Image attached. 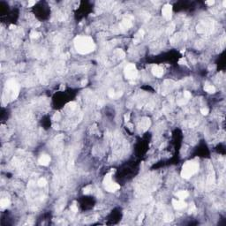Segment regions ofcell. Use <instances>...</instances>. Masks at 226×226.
Segmentation results:
<instances>
[{
  "instance_id": "cell-9",
  "label": "cell",
  "mask_w": 226,
  "mask_h": 226,
  "mask_svg": "<svg viewBox=\"0 0 226 226\" xmlns=\"http://www.w3.org/2000/svg\"><path fill=\"white\" fill-rule=\"evenodd\" d=\"M189 194H188L187 191H178L177 193V197L178 198L179 200H184L186 198L188 197Z\"/></svg>"
},
{
  "instance_id": "cell-10",
  "label": "cell",
  "mask_w": 226,
  "mask_h": 226,
  "mask_svg": "<svg viewBox=\"0 0 226 226\" xmlns=\"http://www.w3.org/2000/svg\"><path fill=\"white\" fill-rule=\"evenodd\" d=\"M204 90L209 94H214L215 92V87L212 85H207L206 87H204Z\"/></svg>"
},
{
  "instance_id": "cell-17",
  "label": "cell",
  "mask_w": 226,
  "mask_h": 226,
  "mask_svg": "<svg viewBox=\"0 0 226 226\" xmlns=\"http://www.w3.org/2000/svg\"><path fill=\"white\" fill-rule=\"evenodd\" d=\"M71 210H72V211L75 213V212L78 211V208H77L75 205H72V206H71Z\"/></svg>"
},
{
  "instance_id": "cell-11",
  "label": "cell",
  "mask_w": 226,
  "mask_h": 226,
  "mask_svg": "<svg viewBox=\"0 0 226 226\" xmlns=\"http://www.w3.org/2000/svg\"><path fill=\"white\" fill-rule=\"evenodd\" d=\"M0 205H1V208H7V207L10 205L9 200H7V199H2V200H1V201H0Z\"/></svg>"
},
{
  "instance_id": "cell-6",
  "label": "cell",
  "mask_w": 226,
  "mask_h": 226,
  "mask_svg": "<svg viewBox=\"0 0 226 226\" xmlns=\"http://www.w3.org/2000/svg\"><path fill=\"white\" fill-rule=\"evenodd\" d=\"M172 205H173V207L176 208V209H182V208H186V204L184 202V201L183 200H172Z\"/></svg>"
},
{
  "instance_id": "cell-15",
  "label": "cell",
  "mask_w": 226,
  "mask_h": 226,
  "mask_svg": "<svg viewBox=\"0 0 226 226\" xmlns=\"http://www.w3.org/2000/svg\"><path fill=\"white\" fill-rule=\"evenodd\" d=\"M90 188H91L90 186H88L87 187H86L85 189H84V194H89V192H90Z\"/></svg>"
},
{
  "instance_id": "cell-18",
  "label": "cell",
  "mask_w": 226,
  "mask_h": 226,
  "mask_svg": "<svg viewBox=\"0 0 226 226\" xmlns=\"http://www.w3.org/2000/svg\"><path fill=\"white\" fill-rule=\"evenodd\" d=\"M206 4L208 5V6H213V5L215 4V1H207Z\"/></svg>"
},
{
  "instance_id": "cell-19",
  "label": "cell",
  "mask_w": 226,
  "mask_h": 226,
  "mask_svg": "<svg viewBox=\"0 0 226 226\" xmlns=\"http://www.w3.org/2000/svg\"><path fill=\"white\" fill-rule=\"evenodd\" d=\"M35 4V2H34V1H29L28 2V6H34V5Z\"/></svg>"
},
{
  "instance_id": "cell-1",
  "label": "cell",
  "mask_w": 226,
  "mask_h": 226,
  "mask_svg": "<svg viewBox=\"0 0 226 226\" xmlns=\"http://www.w3.org/2000/svg\"><path fill=\"white\" fill-rule=\"evenodd\" d=\"M75 48L81 54H87L95 50V43L92 38L87 36H79L74 41Z\"/></svg>"
},
{
  "instance_id": "cell-14",
  "label": "cell",
  "mask_w": 226,
  "mask_h": 226,
  "mask_svg": "<svg viewBox=\"0 0 226 226\" xmlns=\"http://www.w3.org/2000/svg\"><path fill=\"white\" fill-rule=\"evenodd\" d=\"M184 96H185V97H186V99H189V98H191V93L188 92V91H186V92L184 93Z\"/></svg>"
},
{
  "instance_id": "cell-2",
  "label": "cell",
  "mask_w": 226,
  "mask_h": 226,
  "mask_svg": "<svg viewBox=\"0 0 226 226\" xmlns=\"http://www.w3.org/2000/svg\"><path fill=\"white\" fill-rule=\"evenodd\" d=\"M198 169H199V165H198V163L196 162H194V161L186 162L183 165L181 176L184 178H189V177H191L194 174H195L198 171Z\"/></svg>"
},
{
  "instance_id": "cell-5",
  "label": "cell",
  "mask_w": 226,
  "mask_h": 226,
  "mask_svg": "<svg viewBox=\"0 0 226 226\" xmlns=\"http://www.w3.org/2000/svg\"><path fill=\"white\" fill-rule=\"evenodd\" d=\"M104 186H105V188H106V190L109 191V192H115V191L118 190L120 188V186L117 183L112 182V180L110 182L105 184Z\"/></svg>"
},
{
  "instance_id": "cell-3",
  "label": "cell",
  "mask_w": 226,
  "mask_h": 226,
  "mask_svg": "<svg viewBox=\"0 0 226 226\" xmlns=\"http://www.w3.org/2000/svg\"><path fill=\"white\" fill-rule=\"evenodd\" d=\"M125 77L129 80H133L137 77L138 72L136 70V67L133 64H129L125 69Z\"/></svg>"
},
{
  "instance_id": "cell-12",
  "label": "cell",
  "mask_w": 226,
  "mask_h": 226,
  "mask_svg": "<svg viewBox=\"0 0 226 226\" xmlns=\"http://www.w3.org/2000/svg\"><path fill=\"white\" fill-rule=\"evenodd\" d=\"M46 184H47V181L45 180V178H40L38 181V186H46Z\"/></svg>"
},
{
  "instance_id": "cell-13",
  "label": "cell",
  "mask_w": 226,
  "mask_h": 226,
  "mask_svg": "<svg viewBox=\"0 0 226 226\" xmlns=\"http://www.w3.org/2000/svg\"><path fill=\"white\" fill-rule=\"evenodd\" d=\"M201 114L202 115H205V116H206V115L208 114V109H206V108H203V109H201Z\"/></svg>"
},
{
  "instance_id": "cell-7",
  "label": "cell",
  "mask_w": 226,
  "mask_h": 226,
  "mask_svg": "<svg viewBox=\"0 0 226 226\" xmlns=\"http://www.w3.org/2000/svg\"><path fill=\"white\" fill-rule=\"evenodd\" d=\"M38 162H39V163H40L41 165L47 166V165L50 163V162H51V157H50L48 155H42V156L39 158Z\"/></svg>"
},
{
  "instance_id": "cell-4",
  "label": "cell",
  "mask_w": 226,
  "mask_h": 226,
  "mask_svg": "<svg viewBox=\"0 0 226 226\" xmlns=\"http://www.w3.org/2000/svg\"><path fill=\"white\" fill-rule=\"evenodd\" d=\"M162 13H163V16L164 17L166 20H170V17H171V13H172L171 6L166 5V6H163V10H162Z\"/></svg>"
},
{
  "instance_id": "cell-16",
  "label": "cell",
  "mask_w": 226,
  "mask_h": 226,
  "mask_svg": "<svg viewBox=\"0 0 226 226\" xmlns=\"http://www.w3.org/2000/svg\"><path fill=\"white\" fill-rule=\"evenodd\" d=\"M38 33L37 32H33V33H31V37H32V38H37V37H38Z\"/></svg>"
},
{
  "instance_id": "cell-8",
  "label": "cell",
  "mask_w": 226,
  "mask_h": 226,
  "mask_svg": "<svg viewBox=\"0 0 226 226\" xmlns=\"http://www.w3.org/2000/svg\"><path fill=\"white\" fill-rule=\"evenodd\" d=\"M152 72L153 74H154L156 77H162L163 76V68H161L160 66H158V65H156V66L153 67L152 69Z\"/></svg>"
}]
</instances>
